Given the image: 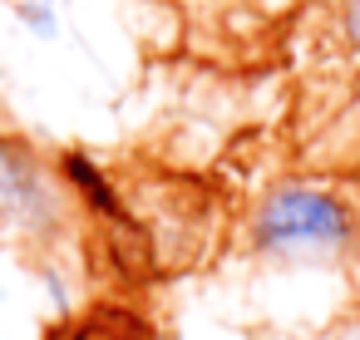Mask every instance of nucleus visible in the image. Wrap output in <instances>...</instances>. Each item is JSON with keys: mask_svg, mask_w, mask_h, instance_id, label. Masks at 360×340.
<instances>
[{"mask_svg": "<svg viewBox=\"0 0 360 340\" xmlns=\"http://www.w3.org/2000/svg\"><path fill=\"white\" fill-rule=\"evenodd\" d=\"M326 340H360V320H350V325H340V330H330Z\"/></svg>", "mask_w": 360, "mask_h": 340, "instance_id": "f03ea898", "label": "nucleus"}, {"mask_svg": "<svg viewBox=\"0 0 360 340\" xmlns=\"http://www.w3.org/2000/svg\"><path fill=\"white\" fill-rule=\"evenodd\" d=\"M252 237L262 251H335L350 242V212L340 197L321 188L286 183L262 197L252 217Z\"/></svg>", "mask_w": 360, "mask_h": 340, "instance_id": "f257e3e1", "label": "nucleus"}]
</instances>
